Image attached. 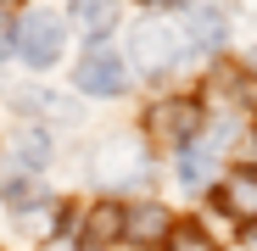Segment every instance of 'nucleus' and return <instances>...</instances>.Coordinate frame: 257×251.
Listing matches in <instances>:
<instances>
[{"label": "nucleus", "instance_id": "nucleus-16", "mask_svg": "<svg viewBox=\"0 0 257 251\" xmlns=\"http://www.w3.org/2000/svg\"><path fill=\"white\" fill-rule=\"evenodd\" d=\"M6 45H12V23H6V12H0V56H6Z\"/></svg>", "mask_w": 257, "mask_h": 251}, {"label": "nucleus", "instance_id": "nucleus-13", "mask_svg": "<svg viewBox=\"0 0 257 251\" xmlns=\"http://www.w3.org/2000/svg\"><path fill=\"white\" fill-rule=\"evenodd\" d=\"M17 167H51V134H39V129H28L23 140H17Z\"/></svg>", "mask_w": 257, "mask_h": 251}, {"label": "nucleus", "instance_id": "nucleus-18", "mask_svg": "<svg viewBox=\"0 0 257 251\" xmlns=\"http://www.w3.org/2000/svg\"><path fill=\"white\" fill-rule=\"evenodd\" d=\"M0 6H6V0H0Z\"/></svg>", "mask_w": 257, "mask_h": 251}, {"label": "nucleus", "instance_id": "nucleus-2", "mask_svg": "<svg viewBox=\"0 0 257 251\" xmlns=\"http://www.w3.org/2000/svg\"><path fill=\"white\" fill-rule=\"evenodd\" d=\"M140 129H146V140L151 145H190L196 140V129H201V106L196 101H157L146 117H140Z\"/></svg>", "mask_w": 257, "mask_h": 251}, {"label": "nucleus", "instance_id": "nucleus-12", "mask_svg": "<svg viewBox=\"0 0 257 251\" xmlns=\"http://www.w3.org/2000/svg\"><path fill=\"white\" fill-rule=\"evenodd\" d=\"M23 106L39 112V117H56V123H78V106H67V101L51 95V90H23Z\"/></svg>", "mask_w": 257, "mask_h": 251}, {"label": "nucleus", "instance_id": "nucleus-3", "mask_svg": "<svg viewBox=\"0 0 257 251\" xmlns=\"http://www.w3.org/2000/svg\"><path fill=\"white\" fill-rule=\"evenodd\" d=\"M62 39H67V23H62L56 12H28V17L17 23V56H23L28 67H51V62L62 56Z\"/></svg>", "mask_w": 257, "mask_h": 251}, {"label": "nucleus", "instance_id": "nucleus-9", "mask_svg": "<svg viewBox=\"0 0 257 251\" xmlns=\"http://www.w3.org/2000/svg\"><path fill=\"white\" fill-rule=\"evenodd\" d=\"M212 179H218V145H212V140L179 145V184L185 190H207Z\"/></svg>", "mask_w": 257, "mask_h": 251}, {"label": "nucleus", "instance_id": "nucleus-4", "mask_svg": "<svg viewBox=\"0 0 257 251\" xmlns=\"http://www.w3.org/2000/svg\"><path fill=\"white\" fill-rule=\"evenodd\" d=\"M128 56H135V67H140V73H168V67L185 56V39L168 28V23H157V17H151V23H140L135 34H128Z\"/></svg>", "mask_w": 257, "mask_h": 251}, {"label": "nucleus", "instance_id": "nucleus-1", "mask_svg": "<svg viewBox=\"0 0 257 251\" xmlns=\"http://www.w3.org/2000/svg\"><path fill=\"white\" fill-rule=\"evenodd\" d=\"M146 167H151V156H146L140 134H112V140H101L90 151V179L101 190H135V184H146Z\"/></svg>", "mask_w": 257, "mask_h": 251}, {"label": "nucleus", "instance_id": "nucleus-14", "mask_svg": "<svg viewBox=\"0 0 257 251\" xmlns=\"http://www.w3.org/2000/svg\"><path fill=\"white\" fill-rule=\"evenodd\" d=\"M162 251H218V245L207 240L201 223H174V229H168V240H162Z\"/></svg>", "mask_w": 257, "mask_h": 251}, {"label": "nucleus", "instance_id": "nucleus-7", "mask_svg": "<svg viewBox=\"0 0 257 251\" xmlns=\"http://www.w3.org/2000/svg\"><path fill=\"white\" fill-rule=\"evenodd\" d=\"M218 206L240 223H257V167H229L218 179Z\"/></svg>", "mask_w": 257, "mask_h": 251}, {"label": "nucleus", "instance_id": "nucleus-6", "mask_svg": "<svg viewBox=\"0 0 257 251\" xmlns=\"http://www.w3.org/2000/svg\"><path fill=\"white\" fill-rule=\"evenodd\" d=\"M185 39L196 51H224L229 45V12L218 6V0H196V6H185Z\"/></svg>", "mask_w": 257, "mask_h": 251}, {"label": "nucleus", "instance_id": "nucleus-17", "mask_svg": "<svg viewBox=\"0 0 257 251\" xmlns=\"http://www.w3.org/2000/svg\"><path fill=\"white\" fill-rule=\"evenodd\" d=\"M140 6H151V12H168V6H185V0H140Z\"/></svg>", "mask_w": 257, "mask_h": 251}, {"label": "nucleus", "instance_id": "nucleus-15", "mask_svg": "<svg viewBox=\"0 0 257 251\" xmlns=\"http://www.w3.org/2000/svg\"><path fill=\"white\" fill-rule=\"evenodd\" d=\"M56 206H45V201H39V206H28V212H23V229H34V240H51V229H56Z\"/></svg>", "mask_w": 257, "mask_h": 251}, {"label": "nucleus", "instance_id": "nucleus-5", "mask_svg": "<svg viewBox=\"0 0 257 251\" xmlns=\"http://www.w3.org/2000/svg\"><path fill=\"white\" fill-rule=\"evenodd\" d=\"M78 90L95 95V101L123 95V90H128V67H123V56H112V51H90V56L78 62Z\"/></svg>", "mask_w": 257, "mask_h": 251}, {"label": "nucleus", "instance_id": "nucleus-11", "mask_svg": "<svg viewBox=\"0 0 257 251\" xmlns=\"http://www.w3.org/2000/svg\"><path fill=\"white\" fill-rule=\"evenodd\" d=\"M112 23H117V6H112V0H73V28H78V34L101 39V34H112Z\"/></svg>", "mask_w": 257, "mask_h": 251}, {"label": "nucleus", "instance_id": "nucleus-10", "mask_svg": "<svg viewBox=\"0 0 257 251\" xmlns=\"http://www.w3.org/2000/svg\"><path fill=\"white\" fill-rule=\"evenodd\" d=\"M112 240H123V206L101 201V206H90V212H84V245L101 251V245H112Z\"/></svg>", "mask_w": 257, "mask_h": 251}, {"label": "nucleus", "instance_id": "nucleus-8", "mask_svg": "<svg viewBox=\"0 0 257 251\" xmlns=\"http://www.w3.org/2000/svg\"><path fill=\"white\" fill-rule=\"evenodd\" d=\"M168 229H174V212L157 206V201H140V206L123 212V240H135V245H162Z\"/></svg>", "mask_w": 257, "mask_h": 251}]
</instances>
